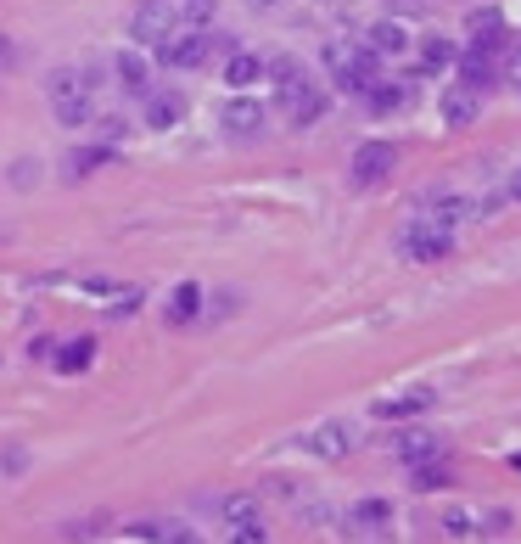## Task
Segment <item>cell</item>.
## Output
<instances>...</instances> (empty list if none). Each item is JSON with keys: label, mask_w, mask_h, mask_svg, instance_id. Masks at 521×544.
Listing matches in <instances>:
<instances>
[{"label": "cell", "mask_w": 521, "mask_h": 544, "mask_svg": "<svg viewBox=\"0 0 521 544\" xmlns=\"http://www.w3.org/2000/svg\"><path fill=\"white\" fill-rule=\"evenodd\" d=\"M45 96H51V113L68 129H90L96 124V73L90 68H57L45 79Z\"/></svg>", "instance_id": "1"}, {"label": "cell", "mask_w": 521, "mask_h": 544, "mask_svg": "<svg viewBox=\"0 0 521 544\" xmlns=\"http://www.w3.org/2000/svg\"><path fill=\"white\" fill-rule=\"evenodd\" d=\"M325 68H331V85H337L342 96H365L381 79V57L365 40H331L325 45Z\"/></svg>", "instance_id": "2"}, {"label": "cell", "mask_w": 521, "mask_h": 544, "mask_svg": "<svg viewBox=\"0 0 521 544\" xmlns=\"http://www.w3.org/2000/svg\"><path fill=\"white\" fill-rule=\"evenodd\" d=\"M398 253L415 258V264H437V258L454 253V230L437 225V219H426L421 208H415V214L398 225Z\"/></svg>", "instance_id": "3"}, {"label": "cell", "mask_w": 521, "mask_h": 544, "mask_svg": "<svg viewBox=\"0 0 521 544\" xmlns=\"http://www.w3.org/2000/svg\"><path fill=\"white\" fill-rule=\"evenodd\" d=\"M152 57L163 62V68H202V62L213 57L208 23H180V29H169L163 40L152 45Z\"/></svg>", "instance_id": "4"}, {"label": "cell", "mask_w": 521, "mask_h": 544, "mask_svg": "<svg viewBox=\"0 0 521 544\" xmlns=\"http://www.w3.org/2000/svg\"><path fill=\"white\" fill-rule=\"evenodd\" d=\"M275 107H281V118L292 129H314L325 118V107H331V96H325V85H314L309 73H297L286 90H275Z\"/></svg>", "instance_id": "5"}, {"label": "cell", "mask_w": 521, "mask_h": 544, "mask_svg": "<svg viewBox=\"0 0 521 544\" xmlns=\"http://www.w3.org/2000/svg\"><path fill=\"white\" fill-rule=\"evenodd\" d=\"M169 29H180V17H174L169 0H141V6L129 12V45H141V51H152Z\"/></svg>", "instance_id": "6"}, {"label": "cell", "mask_w": 521, "mask_h": 544, "mask_svg": "<svg viewBox=\"0 0 521 544\" xmlns=\"http://www.w3.org/2000/svg\"><path fill=\"white\" fill-rule=\"evenodd\" d=\"M393 169H398V146L393 141H365L348 163V180L353 186H381Z\"/></svg>", "instance_id": "7"}, {"label": "cell", "mask_w": 521, "mask_h": 544, "mask_svg": "<svg viewBox=\"0 0 521 544\" xmlns=\"http://www.w3.org/2000/svg\"><path fill=\"white\" fill-rule=\"evenodd\" d=\"M113 73H118V90H124V96H135V101L152 96V62H146L141 45H124L113 57Z\"/></svg>", "instance_id": "8"}, {"label": "cell", "mask_w": 521, "mask_h": 544, "mask_svg": "<svg viewBox=\"0 0 521 544\" xmlns=\"http://www.w3.org/2000/svg\"><path fill=\"white\" fill-rule=\"evenodd\" d=\"M185 113H191V101H185L180 90L152 85V96H141V124L146 129H174V124H185Z\"/></svg>", "instance_id": "9"}, {"label": "cell", "mask_w": 521, "mask_h": 544, "mask_svg": "<svg viewBox=\"0 0 521 544\" xmlns=\"http://www.w3.org/2000/svg\"><path fill=\"white\" fill-rule=\"evenodd\" d=\"M353 427L348 421H325V427H314V432H303V449L309 455H320V460H342V455H353Z\"/></svg>", "instance_id": "10"}, {"label": "cell", "mask_w": 521, "mask_h": 544, "mask_svg": "<svg viewBox=\"0 0 521 544\" xmlns=\"http://www.w3.org/2000/svg\"><path fill=\"white\" fill-rule=\"evenodd\" d=\"M432 404H437L432 387H404V393H393V399H376L370 416H376V421H409V416H426Z\"/></svg>", "instance_id": "11"}, {"label": "cell", "mask_w": 521, "mask_h": 544, "mask_svg": "<svg viewBox=\"0 0 521 544\" xmlns=\"http://www.w3.org/2000/svg\"><path fill=\"white\" fill-rule=\"evenodd\" d=\"M219 124H225L230 135H236V141H253V135H264V101L236 96V101L225 107V113H219Z\"/></svg>", "instance_id": "12"}, {"label": "cell", "mask_w": 521, "mask_h": 544, "mask_svg": "<svg viewBox=\"0 0 521 544\" xmlns=\"http://www.w3.org/2000/svg\"><path fill=\"white\" fill-rule=\"evenodd\" d=\"M454 73H460V85H471V90H493L499 57H488V51H477V45H465L460 57H454Z\"/></svg>", "instance_id": "13"}, {"label": "cell", "mask_w": 521, "mask_h": 544, "mask_svg": "<svg viewBox=\"0 0 521 544\" xmlns=\"http://www.w3.org/2000/svg\"><path fill=\"white\" fill-rule=\"evenodd\" d=\"M393 449H398V460H404V466H421V460L443 455V438H437V432H426V427H404L393 438Z\"/></svg>", "instance_id": "14"}, {"label": "cell", "mask_w": 521, "mask_h": 544, "mask_svg": "<svg viewBox=\"0 0 521 544\" xmlns=\"http://www.w3.org/2000/svg\"><path fill=\"white\" fill-rule=\"evenodd\" d=\"M359 40H365L370 51H376V57H404L409 45H415V40H409V29H404V23H393V17H381V23H370V29L359 34Z\"/></svg>", "instance_id": "15"}, {"label": "cell", "mask_w": 521, "mask_h": 544, "mask_svg": "<svg viewBox=\"0 0 521 544\" xmlns=\"http://www.w3.org/2000/svg\"><path fill=\"white\" fill-rule=\"evenodd\" d=\"M477 107H482V90H471V85L443 90V124H454V129L477 124Z\"/></svg>", "instance_id": "16"}, {"label": "cell", "mask_w": 521, "mask_h": 544, "mask_svg": "<svg viewBox=\"0 0 521 544\" xmlns=\"http://www.w3.org/2000/svg\"><path fill=\"white\" fill-rule=\"evenodd\" d=\"M197 315H202V287L197 281H180V287L169 292V303H163V320H169V326H191Z\"/></svg>", "instance_id": "17"}, {"label": "cell", "mask_w": 521, "mask_h": 544, "mask_svg": "<svg viewBox=\"0 0 521 544\" xmlns=\"http://www.w3.org/2000/svg\"><path fill=\"white\" fill-rule=\"evenodd\" d=\"M359 101H365L376 118H387V113H398V107H409V85H404V79H376Z\"/></svg>", "instance_id": "18"}, {"label": "cell", "mask_w": 521, "mask_h": 544, "mask_svg": "<svg viewBox=\"0 0 521 544\" xmlns=\"http://www.w3.org/2000/svg\"><path fill=\"white\" fill-rule=\"evenodd\" d=\"M219 79H225L230 90H253L258 79H264V57H253V51H230Z\"/></svg>", "instance_id": "19"}, {"label": "cell", "mask_w": 521, "mask_h": 544, "mask_svg": "<svg viewBox=\"0 0 521 544\" xmlns=\"http://www.w3.org/2000/svg\"><path fill=\"white\" fill-rule=\"evenodd\" d=\"M449 483H454V472L443 466V455L421 460V466H409V488H415V494H443Z\"/></svg>", "instance_id": "20"}, {"label": "cell", "mask_w": 521, "mask_h": 544, "mask_svg": "<svg viewBox=\"0 0 521 544\" xmlns=\"http://www.w3.org/2000/svg\"><path fill=\"white\" fill-rule=\"evenodd\" d=\"M387 522H393V505L387 500H359L348 516V528L353 533H387Z\"/></svg>", "instance_id": "21"}, {"label": "cell", "mask_w": 521, "mask_h": 544, "mask_svg": "<svg viewBox=\"0 0 521 544\" xmlns=\"http://www.w3.org/2000/svg\"><path fill=\"white\" fill-rule=\"evenodd\" d=\"M454 57H460V51H454L449 40H443V34H432V40L421 45V79H432V73H443V68H454Z\"/></svg>", "instance_id": "22"}, {"label": "cell", "mask_w": 521, "mask_h": 544, "mask_svg": "<svg viewBox=\"0 0 521 544\" xmlns=\"http://www.w3.org/2000/svg\"><path fill=\"white\" fill-rule=\"evenodd\" d=\"M51 359H57L62 376H73V371H85L90 359H96V343H90V337H68V343H62V354H51Z\"/></svg>", "instance_id": "23"}, {"label": "cell", "mask_w": 521, "mask_h": 544, "mask_svg": "<svg viewBox=\"0 0 521 544\" xmlns=\"http://www.w3.org/2000/svg\"><path fill=\"white\" fill-rule=\"evenodd\" d=\"M219 522H258V500L253 494H225L219 500Z\"/></svg>", "instance_id": "24"}, {"label": "cell", "mask_w": 521, "mask_h": 544, "mask_svg": "<svg viewBox=\"0 0 521 544\" xmlns=\"http://www.w3.org/2000/svg\"><path fill=\"white\" fill-rule=\"evenodd\" d=\"M124 539H185L180 522H129Z\"/></svg>", "instance_id": "25"}, {"label": "cell", "mask_w": 521, "mask_h": 544, "mask_svg": "<svg viewBox=\"0 0 521 544\" xmlns=\"http://www.w3.org/2000/svg\"><path fill=\"white\" fill-rule=\"evenodd\" d=\"M101 163H118L113 146H85V152H73L68 169H73V174H90V169H101Z\"/></svg>", "instance_id": "26"}, {"label": "cell", "mask_w": 521, "mask_h": 544, "mask_svg": "<svg viewBox=\"0 0 521 544\" xmlns=\"http://www.w3.org/2000/svg\"><path fill=\"white\" fill-rule=\"evenodd\" d=\"M510 533V511H482L477 516V539H505Z\"/></svg>", "instance_id": "27"}, {"label": "cell", "mask_w": 521, "mask_h": 544, "mask_svg": "<svg viewBox=\"0 0 521 544\" xmlns=\"http://www.w3.org/2000/svg\"><path fill=\"white\" fill-rule=\"evenodd\" d=\"M169 6H174L180 23H208L213 17V0H169Z\"/></svg>", "instance_id": "28"}, {"label": "cell", "mask_w": 521, "mask_h": 544, "mask_svg": "<svg viewBox=\"0 0 521 544\" xmlns=\"http://www.w3.org/2000/svg\"><path fill=\"white\" fill-rule=\"evenodd\" d=\"M443 533H449V539H477V516L471 511H449L443 516Z\"/></svg>", "instance_id": "29"}, {"label": "cell", "mask_w": 521, "mask_h": 544, "mask_svg": "<svg viewBox=\"0 0 521 544\" xmlns=\"http://www.w3.org/2000/svg\"><path fill=\"white\" fill-rule=\"evenodd\" d=\"M135 309H141V292H135V287H129V292H113V303H107V315H113V320L135 315Z\"/></svg>", "instance_id": "30"}, {"label": "cell", "mask_w": 521, "mask_h": 544, "mask_svg": "<svg viewBox=\"0 0 521 544\" xmlns=\"http://www.w3.org/2000/svg\"><path fill=\"white\" fill-rule=\"evenodd\" d=\"M499 73H505L510 90H521V45H510V57H505V68H499Z\"/></svg>", "instance_id": "31"}, {"label": "cell", "mask_w": 521, "mask_h": 544, "mask_svg": "<svg viewBox=\"0 0 521 544\" xmlns=\"http://www.w3.org/2000/svg\"><path fill=\"white\" fill-rule=\"evenodd\" d=\"M96 129H101V135H107V141H118V135H124V118H96Z\"/></svg>", "instance_id": "32"}, {"label": "cell", "mask_w": 521, "mask_h": 544, "mask_svg": "<svg viewBox=\"0 0 521 544\" xmlns=\"http://www.w3.org/2000/svg\"><path fill=\"white\" fill-rule=\"evenodd\" d=\"M12 186H23V191L34 186V163H12Z\"/></svg>", "instance_id": "33"}, {"label": "cell", "mask_w": 521, "mask_h": 544, "mask_svg": "<svg viewBox=\"0 0 521 544\" xmlns=\"http://www.w3.org/2000/svg\"><path fill=\"white\" fill-rule=\"evenodd\" d=\"M505 197H510V202H521V163L510 169V180H505Z\"/></svg>", "instance_id": "34"}, {"label": "cell", "mask_w": 521, "mask_h": 544, "mask_svg": "<svg viewBox=\"0 0 521 544\" xmlns=\"http://www.w3.org/2000/svg\"><path fill=\"white\" fill-rule=\"evenodd\" d=\"M314 6H320V12H337V6H342V0H314Z\"/></svg>", "instance_id": "35"}, {"label": "cell", "mask_w": 521, "mask_h": 544, "mask_svg": "<svg viewBox=\"0 0 521 544\" xmlns=\"http://www.w3.org/2000/svg\"><path fill=\"white\" fill-rule=\"evenodd\" d=\"M0 62H12V40H0Z\"/></svg>", "instance_id": "36"}, {"label": "cell", "mask_w": 521, "mask_h": 544, "mask_svg": "<svg viewBox=\"0 0 521 544\" xmlns=\"http://www.w3.org/2000/svg\"><path fill=\"white\" fill-rule=\"evenodd\" d=\"M253 6H275V0H253Z\"/></svg>", "instance_id": "37"}]
</instances>
